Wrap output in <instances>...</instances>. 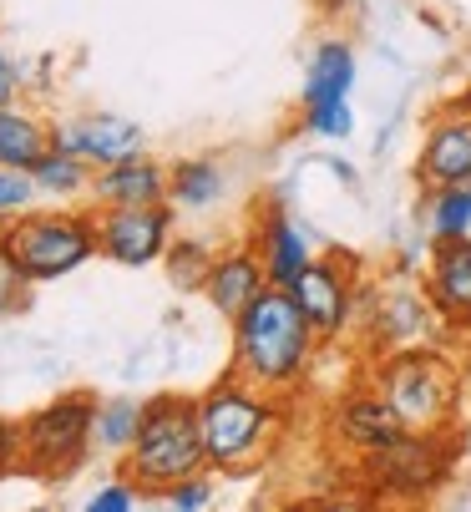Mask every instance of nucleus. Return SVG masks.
Listing matches in <instances>:
<instances>
[{"label": "nucleus", "instance_id": "obj_26", "mask_svg": "<svg viewBox=\"0 0 471 512\" xmlns=\"http://www.w3.org/2000/svg\"><path fill=\"white\" fill-rule=\"evenodd\" d=\"M31 198H36V178H31V173L0 168V224H6V218H16V213H26Z\"/></svg>", "mask_w": 471, "mask_h": 512}, {"label": "nucleus", "instance_id": "obj_7", "mask_svg": "<svg viewBox=\"0 0 471 512\" xmlns=\"http://www.w3.org/2000/svg\"><path fill=\"white\" fill-rule=\"evenodd\" d=\"M97 406L102 401L92 391H66L46 401L41 411H31L21 421V472L41 482L71 477L97 442Z\"/></svg>", "mask_w": 471, "mask_h": 512}, {"label": "nucleus", "instance_id": "obj_31", "mask_svg": "<svg viewBox=\"0 0 471 512\" xmlns=\"http://www.w3.org/2000/svg\"><path fill=\"white\" fill-rule=\"evenodd\" d=\"M461 371H466V391H471V345H466V355H461Z\"/></svg>", "mask_w": 471, "mask_h": 512}, {"label": "nucleus", "instance_id": "obj_14", "mask_svg": "<svg viewBox=\"0 0 471 512\" xmlns=\"http://www.w3.org/2000/svg\"><path fill=\"white\" fill-rule=\"evenodd\" d=\"M249 244H254V254H259V264H264V274H269V284H279V289H289V284L309 269V259H314V234L299 229L284 208H259Z\"/></svg>", "mask_w": 471, "mask_h": 512}, {"label": "nucleus", "instance_id": "obj_8", "mask_svg": "<svg viewBox=\"0 0 471 512\" xmlns=\"http://www.w3.org/2000/svg\"><path fill=\"white\" fill-rule=\"evenodd\" d=\"M92 213H97V254L122 264V269L163 264V254L178 234L173 198H163V203H112V208H92Z\"/></svg>", "mask_w": 471, "mask_h": 512}, {"label": "nucleus", "instance_id": "obj_13", "mask_svg": "<svg viewBox=\"0 0 471 512\" xmlns=\"http://www.w3.org/2000/svg\"><path fill=\"white\" fill-rule=\"evenodd\" d=\"M426 300H431V310H436V320L446 330H466L471 335V234L431 244Z\"/></svg>", "mask_w": 471, "mask_h": 512}, {"label": "nucleus", "instance_id": "obj_5", "mask_svg": "<svg viewBox=\"0 0 471 512\" xmlns=\"http://www.w3.org/2000/svg\"><path fill=\"white\" fill-rule=\"evenodd\" d=\"M456 462H461V426H451V431L406 426L396 442L360 457V487H365V497L421 502L456 477Z\"/></svg>", "mask_w": 471, "mask_h": 512}, {"label": "nucleus", "instance_id": "obj_2", "mask_svg": "<svg viewBox=\"0 0 471 512\" xmlns=\"http://www.w3.org/2000/svg\"><path fill=\"white\" fill-rule=\"evenodd\" d=\"M284 411L289 396L259 391L244 376H218L203 396H198V426H203V447H208V472H228L244 477L254 472L284 431Z\"/></svg>", "mask_w": 471, "mask_h": 512}, {"label": "nucleus", "instance_id": "obj_1", "mask_svg": "<svg viewBox=\"0 0 471 512\" xmlns=\"http://www.w3.org/2000/svg\"><path fill=\"white\" fill-rule=\"evenodd\" d=\"M228 330H233V365H228L233 376H244L249 386L274 396H294L309 381L320 335L309 330L289 289L269 284L239 320H228Z\"/></svg>", "mask_w": 471, "mask_h": 512}, {"label": "nucleus", "instance_id": "obj_19", "mask_svg": "<svg viewBox=\"0 0 471 512\" xmlns=\"http://www.w3.org/2000/svg\"><path fill=\"white\" fill-rule=\"evenodd\" d=\"M223 193H228V173L213 158H183V163L168 168V198H173V208L198 213V208H213Z\"/></svg>", "mask_w": 471, "mask_h": 512}, {"label": "nucleus", "instance_id": "obj_20", "mask_svg": "<svg viewBox=\"0 0 471 512\" xmlns=\"http://www.w3.org/2000/svg\"><path fill=\"white\" fill-rule=\"evenodd\" d=\"M421 229H426L431 244H441V239H466V234H471V183L426 188V198H421Z\"/></svg>", "mask_w": 471, "mask_h": 512}, {"label": "nucleus", "instance_id": "obj_30", "mask_svg": "<svg viewBox=\"0 0 471 512\" xmlns=\"http://www.w3.org/2000/svg\"><path fill=\"white\" fill-rule=\"evenodd\" d=\"M11 102H21V66L0 51V107H11Z\"/></svg>", "mask_w": 471, "mask_h": 512}, {"label": "nucleus", "instance_id": "obj_23", "mask_svg": "<svg viewBox=\"0 0 471 512\" xmlns=\"http://www.w3.org/2000/svg\"><path fill=\"white\" fill-rule=\"evenodd\" d=\"M163 269H168V279H173L178 289H198V295H203V279H208V269H213V249H208L203 239H178V234H173V244H168V254H163Z\"/></svg>", "mask_w": 471, "mask_h": 512}, {"label": "nucleus", "instance_id": "obj_3", "mask_svg": "<svg viewBox=\"0 0 471 512\" xmlns=\"http://www.w3.org/2000/svg\"><path fill=\"white\" fill-rule=\"evenodd\" d=\"M370 386L401 411L406 426L416 431H451L461 426V401H466V371L436 345H396L380 350L370 365Z\"/></svg>", "mask_w": 471, "mask_h": 512}, {"label": "nucleus", "instance_id": "obj_11", "mask_svg": "<svg viewBox=\"0 0 471 512\" xmlns=\"http://www.w3.org/2000/svg\"><path fill=\"white\" fill-rule=\"evenodd\" d=\"M51 148L87 158L92 168H107V163H122V158L147 153V132L132 117L87 112V117H71V122H51Z\"/></svg>", "mask_w": 471, "mask_h": 512}, {"label": "nucleus", "instance_id": "obj_10", "mask_svg": "<svg viewBox=\"0 0 471 512\" xmlns=\"http://www.w3.org/2000/svg\"><path fill=\"white\" fill-rule=\"evenodd\" d=\"M416 183L421 188L471 183V92H461L431 112L426 137H421V158H416Z\"/></svg>", "mask_w": 471, "mask_h": 512}, {"label": "nucleus", "instance_id": "obj_25", "mask_svg": "<svg viewBox=\"0 0 471 512\" xmlns=\"http://www.w3.org/2000/svg\"><path fill=\"white\" fill-rule=\"evenodd\" d=\"M31 300V279L21 274V264L11 259V249L0 244V315H16Z\"/></svg>", "mask_w": 471, "mask_h": 512}, {"label": "nucleus", "instance_id": "obj_18", "mask_svg": "<svg viewBox=\"0 0 471 512\" xmlns=\"http://www.w3.org/2000/svg\"><path fill=\"white\" fill-rule=\"evenodd\" d=\"M46 148H51V122H46V117H36V112L21 107V102L0 107V168L31 173Z\"/></svg>", "mask_w": 471, "mask_h": 512}, {"label": "nucleus", "instance_id": "obj_29", "mask_svg": "<svg viewBox=\"0 0 471 512\" xmlns=\"http://www.w3.org/2000/svg\"><path fill=\"white\" fill-rule=\"evenodd\" d=\"M21 467V421L0 416V477Z\"/></svg>", "mask_w": 471, "mask_h": 512}, {"label": "nucleus", "instance_id": "obj_4", "mask_svg": "<svg viewBox=\"0 0 471 512\" xmlns=\"http://www.w3.org/2000/svg\"><path fill=\"white\" fill-rule=\"evenodd\" d=\"M208 472V447L198 426V396H147L137 442L122 452V477H132L147 497H163L173 482Z\"/></svg>", "mask_w": 471, "mask_h": 512}, {"label": "nucleus", "instance_id": "obj_6", "mask_svg": "<svg viewBox=\"0 0 471 512\" xmlns=\"http://www.w3.org/2000/svg\"><path fill=\"white\" fill-rule=\"evenodd\" d=\"M0 244L11 249L31 284H51L97 259V213L92 208H56V213H16L0 224Z\"/></svg>", "mask_w": 471, "mask_h": 512}, {"label": "nucleus", "instance_id": "obj_22", "mask_svg": "<svg viewBox=\"0 0 471 512\" xmlns=\"http://www.w3.org/2000/svg\"><path fill=\"white\" fill-rule=\"evenodd\" d=\"M137 426H142V401H132V396L102 401L97 406V447H107V452L122 457L137 442Z\"/></svg>", "mask_w": 471, "mask_h": 512}, {"label": "nucleus", "instance_id": "obj_21", "mask_svg": "<svg viewBox=\"0 0 471 512\" xmlns=\"http://www.w3.org/2000/svg\"><path fill=\"white\" fill-rule=\"evenodd\" d=\"M92 163L87 158H76V153H61V148H46L41 153V163L31 168V178H36V193H46V198H82V193H92Z\"/></svg>", "mask_w": 471, "mask_h": 512}, {"label": "nucleus", "instance_id": "obj_17", "mask_svg": "<svg viewBox=\"0 0 471 512\" xmlns=\"http://www.w3.org/2000/svg\"><path fill=\"white\" fill-rule=\"evenodd\" d=\"M355 92V51L350 41H325L320 51L309 56V71H304V92H299V107H320V102H350Z\"/></svg>", "mask_w": 471, "mask_h": 512}, {"label": "nucleus", "instance_id": "obj_16", "mask_svg": "<svg viewBox=\"0 0 471 512\" xmlns=\"http://www.w3.org/2000/svg\"><path fill=\"white\" fill-rule=\"evenodd\" d=\"M97 208H112V203H163L168 198V168L137 153V158H122V163H107L92 173V193H87Z\"/></svg>", "mask_w": 471, "mask_h": 512}, {"label": "nucleus", "instance_id": "obj_28", "mask_svg": "<svg viewBox=\"0 0 471 512\" xmlns=\"http://www.w3.org/2000/svg\"><path fill=\"white\" fill-rule=\"evenodd\" d=\"M163 502H168L173 512H203V507L213 502V477H208V472H193V477L173 482V487L163 492Z\"/></svg>", "mask_w": 471, "mask_h": 512}, {"label": "nucleus", "instance_id": "obj_9", "mask_svg": "<svg viewBox=\"0 0 471 512\" xmlns=\"http://www.w3.org/2000/svg\"><path fill=\"white\" fill-rule=\"evenodd\" d=\"M289 295L304 310L309 330L320 335V345H330V340H340L350 330V315L365 300V289L355 284V259L345 264L340 249H330V254H314L309 259V269L289 284Z\"/></svg>", "mask_w": 471, "mask_h": 512}, {"label": "nucleus", "instance_id": "obj_15", "mask_svg": "<svg viewBox=\"0 0 471 512\" xmlns=\"http://www.w3.org/2000/svg\"><path fill=\"white\" fill-rule=\"evenodd\" d=\"M269 289V274L254 254V244H233L223 254H213V269L203 279V300L223 315V320H239L259 295Z\"/></svg>", "mask_w": 471, "mask_h": 512}, {"label": "nucleus", "instance_id": "obj_24", "mask_svg": "<svg viewBox=\"0 0 471 512\" xmlns=\"http://www.w3.org/2000/svg\"><path fill=\"white\" fill-rule=\"evenodd\" d=\"M304 132H309V137H325V142H340V137L355 132V107H350V102L304 107Z\"/></svg>", "mask_w": 471, "mask_h": 512}, {"label": "nucleus", "instance_id": "obj_12", "mask_svg": "<svg viewBox=\"0 0 471 512\" xmlns=\"http://www.w3.org/2000/svg\"><path fill=\"white\" fill-rule=\"evenodd\" d=\"M406 431L401 411L390 406L375 386H360V391H345L335 406H330V436H335V447L345 452H375L385 442H396V436Z\"/></svg>", "mask_w": 471, "mask_h": 512}, {"label": "nucleus", "instance_id": "obj_27", "mask_svg": "<svg viewBox=\"0 0 471 512\" xmlns=\"http://www.w3.org/2000/svg\"><path fill=\"white\" fill-rule=\"evenodd\" d=\"M147 492L132 482V477H117V482H107V487H97L82 507L87 512H137V502H142Z\"/></svg>", "mask_w": 471, "mask_h": 512}]
</instances>
